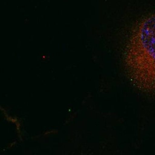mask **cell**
<instances>
[{
	"label": "cell",
	"mask_w": 155,
	"mask_h": 155,
	"mask_svg": "<svg viewBox=\"0 0 155 155\" xmlns=\"http://www.w3.org/2000/svg\"><path fill=\"white\" fill-rule=\"evenodd\" d=\"M127 77L146 93L155 92V13L141 19L133 28L124 53Z\"/></svg>",
	"instance_id": "6da1fadb"
}]
</instances>
